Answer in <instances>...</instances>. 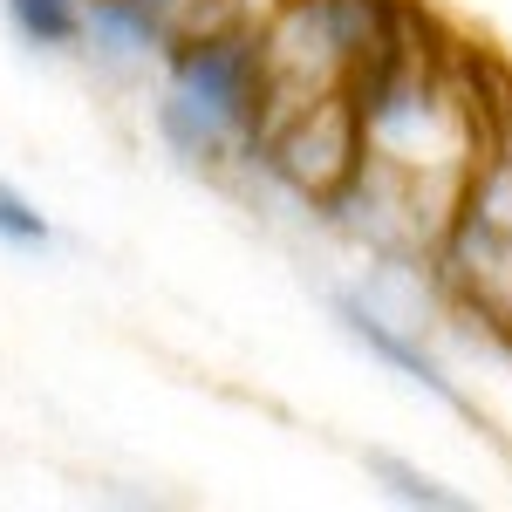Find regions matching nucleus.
I'll return each mask as SVG.
<instances>
[{"instance_id": "obj_1", "label": "nucleus", "mask_w": 512, "mask_h": 512, "mask_svg": "<svg viewBox=\"0 0 512 512\" xmlns=\"http://www.w3.org/2000/svg\"><path fill=\"white\" fill-rule=\"evenodd\" d=\"M437 267L485 328L512 335V130H492L437 233Z\"/></svg>"}, {"instance_id": "obj_2", "label": "nucleus", "mask_w": 512, "mask_h": 512, "mask_svg": "<svg viewBox=\"0 0 512 512\" xmlns=\"http://www.w3.org/2000/svg\"><path fill=\"white\" fill-rule=\"evenodd\" d=\"M171 89L198 96L205 110L246 130V144L260 137L267 123V96H274V76H267V35L260 28H239V21H205L178 41L171 55Z\"/></svg>"}, {"instance_id": "obj_3", "label": "nucleus", "mask_w": 512, "mask_h": 512, "mask_svg": "<svg viewBox=\"0 0 512 512\" xmlns=\"http://www.w3.org/2000/svg\"><path fill=\"white\" fill-rule=\"evenodd\" d=\"M335 321H342V328H349V335H355V342H362L369 355H376V362H390L403 383L431 390L437 403H451V410H472V403L458 396V383L437 369V355H431V349H417V342H410V335H403V328H396L383 308H369L362 294H335Z\"/></svg>"}, {"instance_id": "obj_4", "label": "nucleus", "mask_w": 512, "mask_h": 512, "mask_svg": "<svg viewBox=\"0 0 512 512\" xmlns=\"http://www.w3.org/2000/svg\"><path fill=\"white\" fill-rule=\"evenodd\" d=\"M158 137L178 151L185 164H226L233 151H253L246 144V130H233V123L219 117V110H205L198 96H185V89H164V103H158Z\"/></svg>"}, {"instance_id": "obj_5", "label": "nucleus", "mask_w": 512, "mask_h": 512, "mask_svg": "<svg viewBox=\"0 0 512 512\" xmlns=\"http://www.w3.org/2000/svg\"><path fill=\"white\" fill-rule=\"evenodd\" d=\"M7 7V21H14V35L28 41V48H82L89 41V0H0Z\"/></svg>"}, {"instance_id": "obj_6", "label": "nucleus", "mask_w": 512, "mask_h": 512, "mask_svg": "<svg viewBox=\"0 0 512 512\" xmlns=\"http://www.w3.org/2000/svg\"><path fill=\"white\" fill-rule=\"evenodd\" d=\"M369 472L383 478L403 506H458V492H444L437 478H424L417 465H403V458H390V451H369Z\"/></svg>"}, {"instance_id": "obj_7", "label": "nucleus", "mask_w": 512, "mask_h": 512, "mask_svg": "<svg viewBox=\"0 0 512 512\" xmlns=\"http://www.w3.org/2000/svg\"><path fill=\"white\" fill-rule=\"evenodd\" d=\"M0 239H7V246H55V226H48L21 192L0 185Z\"/></svg>"}]
</instances>
